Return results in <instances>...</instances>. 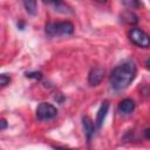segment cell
Instances as JSON below:
<instances>
[{
	"instance_id": "14",
	"label": "cell",
	"mask_w": 150,
	"mask_h": 150,
	"mask_svg": "<svg viewBox=\"0 0 150 150\" xmlns=\"http://www.w3.org/2000/svg\"><path fill=\"white\" fill-rule=\"evenodd\" d=\"M123 4L127 5V6H130V7H132V6H138V5H139V2H137V1H123Z\"/></svg>"
},
{
	"instance_id": "15",
	"label": "cell",
	"mask_w": 150,
	"mask_h": 150,
	"mask_svg": "<svg viewBox=\"0 0 150 150\" xmlns=\"http://www.w3.org/2000/svg\"><path fill=\"white\" fill-rule=\"evenodd\" d=\"M144 136H145V138L150 139V128L145 129V131H144Z\"/></svg>"
},
{
	"instance_id": "16",
	"label": "cell",
	"mask_w": 150,
	"mask_h": 150,
	"mask_svg": "<svg viewBox=\"0 0 150 150\" xmlns=\"http://www.w3.org/2000/svg\"><path fill=\"white\" fill-rule=\"evenodd\" d=\"M1 130H5L6 129V127H7V123H6V121L5 120H1Z\"/></svg>"
},
{
	"instance_id": "12",
	"label": "cell",
	"mask_w": 150,
	"mask_h": 150,
	"mask_svg": "<svg viewBox=\"0 0 150 150\" xmlns=\"http://www.w3.org/2000/svg\"><path fill=\"white\" fill-rule=\"evenodd\" d=\"M9 81H11V77L7 76L6 74H2L0 76V84H1V87H6L9 83Z\"/></svg>"
},
{
	"instance_id": "10",
	"label": "cell",
	"mask_w": 150,
	"mask_h": 150,
	"mask_svg": "<svg viewBox=\"0 0 150 150\" xmlns=\"http://www.w3.org/2000/svg\"><path fill=\"white\" fill-rule=\"evenodd\" d=\"M122 19H123V21H125L128 23H136L138 21L137 15L134 14L132 12H129V11H127V12H124L122 14Z\"/></svg>"
},
{
	"instance_id": "17",
	"label": "cell",
	"mask_w": 150,
	"mask_h": 150,
	"mask_svg": "<svg viewBox=\"0 0 150 150\" xmlns=\"http://www.w3.org/2000/svg\"><path fill=\"white\" fill-rule=\"evenodd\" d=\"M145 66H146V68L150 70V59H148V60L145 61Z\"/></svg>"
},
{
	"instance_id": "8",
	"label": "cell",
	"mask_w": 150,
	"mask_h": 150,
	"mask_svg": "<svg viewBox=\"0 0 150 150\" xmlns=\"http://www.w3.org/2000/svg\"><path fill=\"white\" fill-rule=\"evenodd\" d=\"M118 109H120V111L123 112V114H130V112H132L134 109H135V102H134L131 98H125V100H123V101L120 103Z\"/></svg>"
},
{
	"instance_id": "7",
	"label": "cell",
	"mask_w": 150,
	"mask_h": 150,
	"mask_svg": "<svg viewBox=\"0 0 150 150\" xmlns=\"http://www.w3.org/2000/svg\"><path fill=\"white\" fill-rule=\"evenodd\" d=\"M82 123H83L84 134H86V136H87V139H88V141H90L91 136H93V135H94V132H95L94 123H93V121H91L88 116H84V117L82 118Z\"/></svg>"
},
{
	"instance_id": "5",
	"label": "cell",
	"mask_w": 150,
	"mask_h": 150,
	"mask_svg": "<svg viewBox=\"0 0 150 150\" xmlns=\"http://www.w3.org/2000/svg\"><path fill=\"white\" fill-rule=\"evenodd\" d=\"M104 69L102 67H94L90 73H89V77H88V81L90 83V86H97L101 83V81L103 80L104 77Z\"/></svg>"
},
{
	"instance_id": "2",
	"label": "cell",
	"mask_w": 150,
	"mask_h": 150,
	"mask_svg": "<svg viewBox=\"0 0 150 150\" xmlns=\"http://www.w3.org/2000/svg\"><path fill=\"white\" fill-rule=\"evenodd\" d=\"M74 32V26L69 21H63V22H52L47 25L46 27V33L50 38L55 36H67L73 34Z\"/></svg>"
},
{
	"instance_id": "4",
	"label": "cell",
	"mask_w": 150,
	"mask_h": 150,
	"mask_svg": "<svg viewBox=\"0 0 150 150\" xmlns=\"http://www.w3.org/2000/svg\"><path fill=\"white\" fill-rule=\"evenodd\" d=\"M56 115H57V109L53 104H50V103L42 102L36 108V117H38L39 121L52 120Z\"/></svg>"
},
{
	"instance_id": "13",
	"label": "cell",
	"mask_w": 150,
	"mask_h": 150,
	"mask_svg": "<svg viewBox=\"0 0 150 150\" xmlns=\"http://www.w3.org/2000/svg\"><path fill=\"white\" fill-rule=\"evenodd\" d=\"M26 76L27 77H33V79H41L42 77V74L40 73V71H34V73H27L26 74Z\"/></svg>"
},
{
	"instance_id": "11",
	"label": "cell",
	"mask_w": 150,
	"mask_h": 150,
	"mask_svg": "<svg viewBox=\"0 0 150 150\" xmlns=\"http://www.w3.org/2000/svg\"><path fill=\"white\" fill-rule=\"evenodd\" d=\"M23 6H25L26 11L30 15H35L36 14V1H25Z\"/></svg>"
},
{
	"instance_id": "1",
	"label": "cell",
	"mask_w": 150,
	"mask_h": 150,
	"mask_svg": "<svg viewBox=\"0 0 150 150\" xmlns=\"http://www.w3.org/2000/svg\"><path fill=\"white\" fill-rule=\"evenodd\" d=\"M136 77V64L132 61H124L115 67L110 74V87L121 91L124 90Z\"/></svg>"
},
{
	"instance_id": "3",
	"label": "cell",
	"mask_w": 150,
	"mask_h": 150,
	"mask_svg": "<svg viewBox=\"0 0 150 150\" xmlns=\"http://www.w3.org/2000/svg\"><path fill=\"white\" fill-rule=\"evenodd\" d=\"M129 38L132 43H135L141 48L150 47V36L141 28H132L129 33Z\"/></svg>"
},
{
	"instance_id": "9",
	"label": "cell",
	"mask_w": 150,
	"mask_h": 150,
	"mask_svg": "<svg viewBox=\"0 0 150 150\" xmlns=\"http://www.w3.org/2000/svg\"><path fill=\"white\" fill-rule=\"evenodd\" d=\"M49 5H52V6H54V8H55V11H57V12H60V13H63V14H68V13H70L71 11H70V8L66 5V4H63V2H61V1H54V2H48Z\"/></svg>"
},
{
	"instance_id": "6",
	"label": "cell",
	"mask_w": 150,
	"mask_h": 150,
	"mask_svg": "<svg viewBox=\"0 0 150 150\" xmlns=\"http://www.w3.org/2000/svg\"><path fill=\"white\" fill-rule=\"evenodd\" d=\"M108 109H109V102H108V101H104V102L101 104V107H100V109H98V111H97V116H96V121H95L96 127H97L98 129L102 127V124H103V122H104V120H105Z\"/></svg>"
},
{
	"instance_id": "18",
	"label": "cell",
	"mask_w": 150,
	"mask_h": 150,
	"mask_svg": "<svg viewBox=\"0 0 150 150\" xmlns=\"http://www.w3.org/2000/svg\"><path fill=\"white\" fill-rule=\"evenodd\" d=\"M55 150H70V149H62V148H54Z\"/></svg>"
}]
</instances>
